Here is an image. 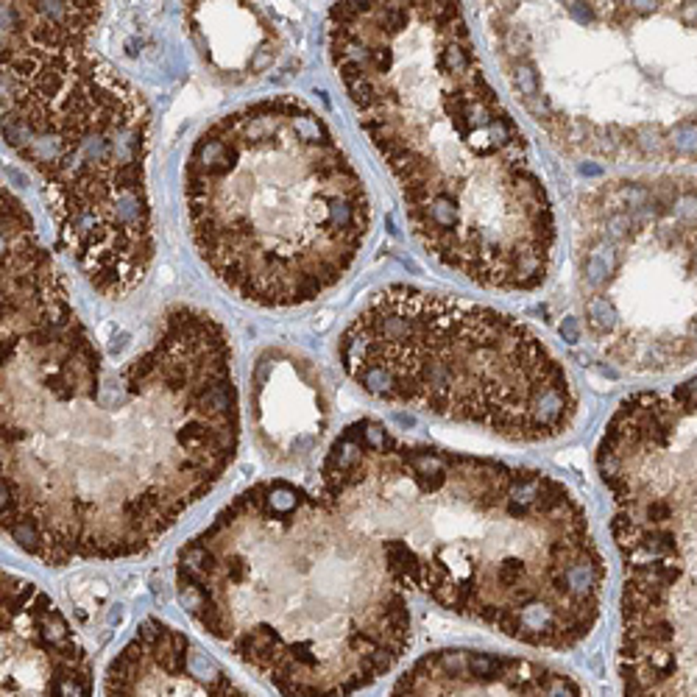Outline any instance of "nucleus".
Instances as JSON below:
<instances>
[{"label":"nucleus","mask_w":697,"mask_h":697,"mask_svg":"<svg viewBox=\"0 0 697 697\" xmlns=\"http://www.w3.org/2000/svg\"><path fill=\"white\" fill-rule=\"evenodd\" d=\"M594 461L622 558V697H697V377L619 402Z\"/></svg>","instance_id":"obj_8"},{"label":"nucleus","mask_w":697,"mask_h":697,"mask_svg":"<svg viewBox=\"0 0 697 697\" xmlns=\"http://www.w3.org/2000/svg\"><path fill=\"white\" fill-rule=\"evenodd\" d=\"M104 3H3V140L39 179L59 249L106 299L151 271L156 240L143 92L92 48Z\"/></svg>","instance_id":"obj_5"},{"label":"nucleus","mask_w":697,"mask_h":697,"mask_svg":"<svg viewBox=\"0 0 697 697\" xmlns=\"http://www.w3.org/2000/svg\"><path fill=\"white\" fill-rule=\"evenodd\" d=\"M249 402L257 443L276 463L307 461L329 427L324 377L293 348H265L257 357Z\"/></svg>","instance_id":"obj_12"},{"label":"nucleus","mask_w":697,"mask_h":697,"mask_svg":"<svg viewBox=\"0 0 697 697\" xmlns=\"http://www.w3.org/2000/svg\"><path fill=\"white\" fill-rule=\"evenodd\" d=\"M104 697H251L201 644L148 616L106 669Z\"/></svg>","instance_id":"obj_13"},{"label":"nucleus","mask_w":697,"mask_h":697,"mask_svg":"<svg viewBox=\"0 0 697 697\" xmlns=\"http://www.w3.org/2000/svg\"><path fill=\"white\" fill-rule=\"evenodd\" d=\"M3 536L48 563L151 550L240 446L232 344L201 307H171L112 363L3 184Z\"/></svg>","instance_id":"obj_1"},{"label":"nucleus","mask_w":697,"mask_h":697,"mask_svg":"<svg viewBox=\"0 0 697 697\" xmlns=\"http://www.w3.org/2000/svg\"><path fill=\"white\" fill-rule=\"evenodd\" d=\"M184 23L204 61L224 79H254L279 54V34L251 3H187Z\"/></svg>","instance_id":"obj_15"},{"label":"nucleus","mask_w":697,"mask_h":697,"mask_svg":"<svg viewBox=\"0 0 697 697\" xmlns=\"http://www.w3.org/2000/svg\"><path fill=\"white\" fill-rule=\"evenodd\" d=\"M184 611L282 697H351L413 641L410 597L379 547L291 480L232 496L176 555Z\"/></svg>","instance_id":"obj_4"},{"label":"nucleus","mask_w":697,"mask_h":697,"mask_svg":"<svg viewBox=\"0 0 697 697\" xmlns=\"http://www.w3.org/2000/svg\"><path fill=\"white\" fill-rule=\"evenodd\" d=\"M388 697H586V692L572 675L536 658L438 647L416 658Z\"/></svg>","instance_id":"obj_14"},{"label":"nucleus","mask_w":697,"mask_h":697,"mask_svg":"<svg viewBox=\"0 0 697 697\" xmlns=\"http://www.w3.org/2000/svg\"><path fill=\"white\" fill-rule=\"evenodd\" d=\"M583 329L611 366L667 374L697 360V176H613L572 209Z\"/></svg>","instance_id":"obj_10"},{"label":"nucleus","mask_w":697,"mask_h":697,"mask_svg":"<svg viewBox=\"0 0 697 697\" xmlns=\"http://www.w3.org/2000/svg\"><path fill=\"white\" fill-rule=\"evenodd\" d=\"M3 697H92V664L67 616L36 586L3 572Z\"/></svg>","instance_id":"obj_11"},{"label":"nucleus","mask_w":697,"mask_h":697,"mask_svg":"<svg viewBox=\"0 0 697 697\" xmlns=\"http://www.w3.org/2000/svg\"><path fill=\"white\" fill-rule=\"evenodd\" d=\"M338 357L377 402L541 443L569 433L578 391L533 326L488 304L388 285L346 324Z\"/></svg>","instance_id":"obj_9"},{"label":"nucleus","mask_w":697,"mask_h":697,"mask_svg":"<svg viewBox=\"0 0 697 697\" xmlns=\"http://www.w3.org/2000/svg\"><path fill=\"white\" fill-rule=\"evenodd\" d=\"M508 87L566 156L697 165V3H483Z\"/></svg>","instance_id":"obj_7"},{"label":"nucleus","mask_w":697,"mask_h":697,"mask_svg":"<svg viewBox=\"0 0 697 697\" xmlns=\"http://www.w3.org/2000/svg\"><path fill=\"white\" fill-rule=\"evenodd\" d=\"M321 491L407 597L538 650H572L600 619L606 563L588 516L538 468L357 418L329 443Z\"/></svg>","instance_id":"obj_3"},{"label":"nucleus","mask_w":697,"mask_h":697,"mask_svg":"<svg viewBox=\"0 0 697 697\" xmlns=\"http://www.w3.org/2000/svg\"><path fill=\"white\" fill-rule=\"evenodd\" d=\"M193 246L243 301L296 307L332 291L363 251L371 201L329 123L296 95L232 109L193 143L184 174Z\"/></svg>","instance_id":"obj_6"},{"label":"nucleus","mask_w":697,"mask_h":697,"mask_svg":"<svg viewBox=\"0 0 697 697\" xmlns=\"http://www.w3.org/2000/svg\"><path fill=\"white\" fill-rule=\"evenodd\" d=\"M326 39L427 254L488 291L541 288L555 209L522 126L486 79L461 3H335Z\"/></svg>","instance_id":"obj_2"}]
</instances>
